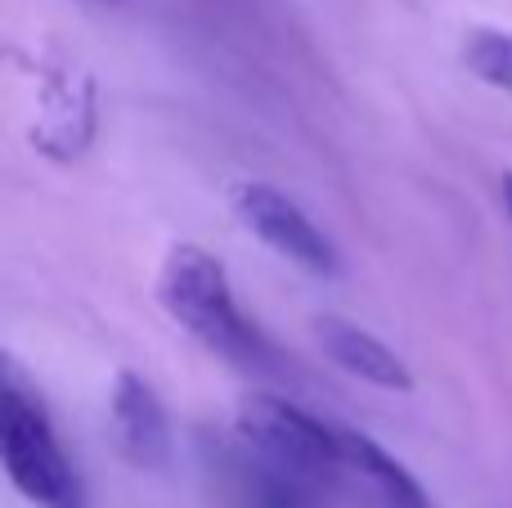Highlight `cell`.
Returning a JSON list of instances; mask_svg holds the SVG:
<instances>
[{
    "label": "cell",
    "instance_id": "cell-1",
    "mask_svg": "<svg viewBox=\"0 0 512 508\" xmlns=\"http://www.w3.org/2000/svg\"><path fill=\"white\" fill-rule=\"evenodd\" d=\"M158 302L198 347L239 369H270L274 351L234 302L225 266L198 243H176L158 270Z\"/></svg>",
    "mask_w": 512,
    "mask_h": 508
},
{
    "label": "cell",
    "instance_id": "cell-2",
    "mask_svg": "<svg viewBox=\"0 0 512 508\" xmlns=\"http://www.w3.org/2000/svg\"><path fill=\"white\" fill-rule=\"evenodd\" d=\"M234 441L256 464L328 495L337 473L346 468L342 428H328L324 419L306 414L283 396H248L234 414Z\"/></svg>",
    "mask_w": 512,
    "mask_h": 508
},
{
    "label": "cell",
    "instance_id": "cell-3",
    "mask_svg": "<svg viewBox=\"0 0 512 508\" xmlns=\"http://www.w3.org/2000/svg\"><path fill=\"white\" fill-rule=\"evenodd\" d=\"M0 459L14 482V491L36 508H86V491L63 455L54 423L45 414L41 396L27 392L23 378L5 369V428H0Z\"/></svg>",
    "mask_w": 512,
    "mask_h": 508
},
{
    "label": "cell",
    "instance_id": "cell-4",
    "mask_svg": "<svg viewBox=\"0 0 512 508\" xmlns=\"http://www.w3.org/2000/svg\"><path fill=\"white\" fill-rule=\"evenodd\" d=\"M230 212L248 234L265 243L270 252H279L283 261H292L297 270L319 279H333L342 270V252L337 243L310 221V212L288 198L283 189L265 185V180H234L230 185Z\"/></svg>",
    "mask_w": 512,
    "mask_h": 508
},
{
    "label": "cell",
    "instance_id": "cell-5",
    "mask_svg": "<svg viewBox=\"0 0 512 508\" xmlns=\"http://www.w3.org/2000/svg\"><path fill=\"white\" fill-rule=\"evenodd\" d=\"M108 441L131 468H167L171 459V419L158 392L135 369H117L108 392Z\"/></svg>",
    "mask_w": 512,
    "mask_h": 508
},
{
    "label": "cell",
    "instance_id": "cell-6",
    "mask_svg": "<svg viewBox=\"0 0 512 508\" xmlns=\"http://www.w3.org/2000/svg\"><path fill=\"white\" fill-rule=\"evenodd\" d=\"M315 342L342 374L360 378V383L378 387V392H396V396L414 392L409 365L382 338H373L369 329H360V324L342 320V315H315Z\"/></svg>",
    "mask_w": 512,
    "mask_h": 508
},
{
    "label": "cell",
    "instance_id": "cell-7",
    "mask_svg": "<svg viewBox=\"0 0 512 508\" xmlns=\"http://www.w3.org/2000/svg\"><path fill=\"white\" fill-rule=\"evenodd\" d=\"M95 135V86L86 77H59L45 86L41 117L32 126V144L50 158H81Z\"/></svg>",
    "mask_w": 512,
    "mask_h": 508
},
{
    "label": "cell",
    "instance_id": "cell-8",
    "mask_svg": "<svg viewBox=\"0 0 512 508\" xmlns=\"http://www.w3.org/2000/svg\"><path fill=\"white\" fill-rule=\"evenodd\" d=\"M342 455H346V473L360 477L382 508H432L427 491L418 486V477L396 455H387L373 437L342 428Z\"/></svg>",
    "mask_w": 512,
    "mask_h": 508
},
{
    "label": "cell",
    "instance_id": "cell-9",
    "mask_svg": "<svg viewBox=\"0 0 512 508\" xmlns=\"http://www.w3.org/2000/svg\"><path fill=\"white\" fill-rule=\"evenodd\" d=\"M459 59L481 86L512 95V32H504V27H472L463 36Z\"/></svg>",
    "mask_w": 512,
    "mask_h": 508
},
{
    "label": "cell",
    "instance_id": "cell-10",
    "mask_svg": "<svg viewBox=\"0 0 512 508\" xmlns=\"http://www.w3.org/2000/svg\"><path fill=\"white\" fill-rule=\"evenodd\" d=\"M504 207H508V221H512V171L504 176Z\"/></svg>",
    "mask_w": 512,
    "mask_h": 508
}]
</instances>
